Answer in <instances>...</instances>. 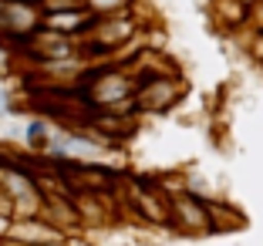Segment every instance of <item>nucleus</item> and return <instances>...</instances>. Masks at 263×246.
<instances>
[]
</instances>
